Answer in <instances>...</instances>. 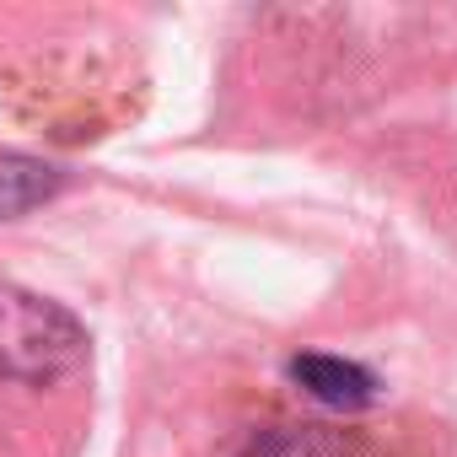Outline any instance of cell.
<instances>
[{"mask_svg":"<svg viewBox=\"0 0 457 457\" xmlns=\"http://www.w3.org/2000/svg\"><path fill=\"white\" fill-rule=\"evenodd\" d=\"M60 172L33 162V156H0V215H22L33 204H44L49 194H60Z\"/></svg>","mask_w":457,"mask_h":457,"instance_id":"obj_3","label":"cell"},{"mask_svg":"<svg viewBox=\"0 0 457 457\" xmlns=\"http://www.w3.org/2000/svg\"><path fill=\"white\" fill-rule=\"evenodd\" d=\"M87 361V328L49 296L0 286V377L54 382Z\"/></svg>","mask_w":457,"mask_h":457,"instance_id":"obj_1","label":"cell"},{"mask_svg":"<svg viewBox=\"0 0 457 457\" xmlns=\"http://www.w3.org/2000/svg\"><path fill=\"white\" fill-rule=\"evenodd\" d=\"M291 377L318 403H334V409H361V403L377 398V377L366 366H355V361H339V355H296Z\"/></svg>","mask_w":457,"mask_h":457,"instance_id":"obj_2","label":"cell"}]
</instances>
